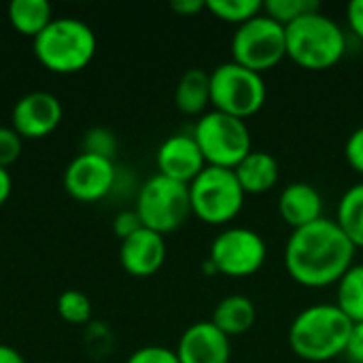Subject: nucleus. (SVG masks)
Instances as JSON below:
<instances>
[{"instance_id": "f257e3e1", "label": "nucleus", "mask_w": 363, "mask_h": 363, "mask_svg": "<svg viewBox=\"0 0 363 363\" xmlns=\"http://www.w3.org/2000/svg\"><path fill=\"white\" fill-rule=\"evenodd\" d=\"M357 247L340 230L334 219L321 217L319 221L291 230L283 264L291 281L308 289L336 285L342 274L355 264Z\"/></svg>"}, {"instance_id": "f03ea898", "label": "nucleus", "mask_w": 363, "mask_h": 363, "mask_svg": "<svg viewBox=\"0 0 363 363\" xmlns=\"http://www.w3.org/2000/svg\"><path fill=\"white\" fill-rule=\"evenodd\" d=\"M353 321L332 302L302 308L287 332L289 349L296 357L311 363H325L342 357Z\"/></svg>"}, {"instance_id": "7ed1b4c3", "label": "nucleus", "mask_w": 363, "mask_h": 363, "mask_svg": "<svg viewBox=\"0 0 363 363\" xmlns=\"http://www.w3.org/2000/svg\"><path fill=\"white\" fill-rule=\"evenodd\" d=\"M287 57L313 72L330 70L342 62L349 49L347 30L321 9L311 11L285 26Z\"/></svg>"}, {"instance_id": "20e7f679", "label": "nucleus", "mask_w": 363, "mask_h": 363, "mask_svg": "<svg viewBox=\"0 0 363 363\" xmlns=\"http://www.w3.org/2000/svg\"><path fill=\"white\" fill-rule=\"evenodd\" d=\"M36 60L55 74H74L87 68L98 49L94 30L77 17H53L32 40Z\"/></svg>"}, {"instance_id": "39448f33", "label": "nucleus", "mask_w": 363, "mask_h": 363, "mask_svg": "<svg viewBox=\"0 0 363 363\" xmlns=\"http://www.w3.org/2000/svg\"><path fill=\"white\" fill-rule=\"evenodd\" d=\"M247 194L240 187L234 170L206 166L189 183L191 215L206 225L228 228L245 208Z\"/></svg>"}, {"instance_id": "423d86ee", "label": "nucleus", "mask_w": 363, "mask_h": 363, "mask_svg": "<svg viewBox=\"0 0 363 363\" xmlns=\"http://www.w3.org/2000/svg\"><path fill=\"white\" fill-rule=\"evenodd\" d=\"M191 136L196 138L206 166L234 170L253 151L247 121L215 108H208L196 119Z\"/></svg>"}, {"instance_id": "0eeeda50", "label": "nucleus", "mask_w": 363, "mask_h": 363, "mask_svg": "<svg viewBox=\"0 0 363 363\" xmlns=\"http://www.w3.org/2000/svg\"><path fill=\"white\" fill-rule=\"evenodd\" d=\"M264 74L236 62H223L211 70V108L247 119L266 104Z\"/></svg>"}, {"instance_id": "6e6552de", "label": "nucleus", "mask_w": 363, "mask_h": 363, "mask_svg": "<svg viewBox=\"0 0 363 363\" xmlns=\"http://www.w3.org/2000/svg\"><path fill=\"white\" fill-rule=\"evenodd\" d=\"M134 211L140 217L143 228L166 236L179 230L191 215L189 185L153 174L138 187Z\"/></svg>"}, {"instance_id": "1a4fd4ad", "label": "nucleus", "mask_w": 363, "mask_h": 363, "mask_svg": "<svg viewBox=\"0 0 363 363\" xmlns=\"http://www.w3.org/2000/svg\"><path fill=\"white\" fill-rule=\"evenodd\" d=\"M230 49L232 62L264 74L287 57L285 26L262 11L253 19L236 26Z\"/></svg>"}, {"instance_id": "9d476101", "label": "nucleus", "mask_w": 363, "mask_h": 363, "mask_svg": "<svg viewBox=\"0 0 363 363\" xmlns=\"http://www.w3.org/2000/svg\"><path fill=\"white\" fill-rule=\"evenodd\" d=\"M206 259L217 274L228 279H249L264 268L268 245L264 236L251 228L228 225L213 238Z\"/></svg>"}, {"instance_id": "9b49d317", "label": "nucleus", "mask_w": 363, "mask_h": 363, "mask_svg": "<svg viewBox=\"0 0 363 363\" xmlns=\"http://www.w3.org/2000/svg\"><path fill=\"white\" fill-rule=\"evenodd\" d=\"M117 177L115 160L81 151L64 170V187L79 202H98L115 191Z\"/></svg>"}, {"instance_id": "f8f14e48", "label": "nucleus", "mask_w": 363, "mask_h": 363, "mask_svg": "<svg viewBox=\"0 0 363 363\" xmlns=\"http://www.w3.org/2000/svg\"><path fill=\"white\" fill-rule=\"evenodd\" d=\"M64 106L57 96L49 91H30L21 96L11 113V128L30 140L45 138L62 123Z\"/></svg>"}, {"instance_id": "ddd939ff", "label": "nucleus", "mask_w": 363, "mask_h": 363, "mask_svg": "<svg viewBox=\"0 0 363 363\" xmlns=\"http://www.w3.org/2000/svg\"><path fill=\"white\" fill-rule=\"evenodd\" d=\"M157 174L168 177L172 181L189 185L204 168V155L191 134L179 132L168 136L155 153Z\"/></svg>"}, {"instance_id": "4468645a", "label": "nucleus", "mask_w": 363, "mask_h": 363, "mask_svg": "<svg viewBox=\"0 0 363 363\" xmlns=\"http://www.w3.org/2000/svg\"><path fill=\"white\" fill-rule=\"evenodd\" d=\"M174 351L181 363H230L232 359V342L213 321L191 323L181 334Z\"/></svg>"}, {"instance_id": "2eb2a0df", "label": "nucleus", "mask_w": 363, "mask_h": 363, "mask_svg": "<svg viewBox=\"0 0 363 363\" xmlns=\"http://www.w3.org/2000/svg\"><path fill=\"white\" fill-rule=\"evenodd\" d=\"M168 255L166 238L149 228H140L119 247V262L121 268L136 279H147L160 272Z\"/></svg>"}, {"instance_id": "dca6fc26", "label": "nucleus", "mask_w": 363, "mask_h": 363, "mask_svg": "<svg viewBox=\"0 0 363 363\" xmlns=\"http://www.w3.org/2000/svg\"><path fill=\"white\" fill-rule=\"evenodd\" d=\"M279 215L291 230L311 225L323 217V196L313 183H289L279 196Z\"/></svg>"}, {"instance_id": "f3484780", "label": "nucleus", "mask_w": 363, "mask_h": 363, "mask_svg": "<svg viewBox=\"0 0 363 363\" xmlns=\"http://www.w3.org/2000/svg\"><path fill=\"white\" fill-rule=\"evenodd\" d=\"M234 174L249 196H259L272 191L281 181V164L270 151L253 149L236 168Z\"/></svg>"}, {"instance_id": "a211bd4d", "label": "nucleus", "mask_w": 363, "mask_h": 363, "mask_svg": "<svg viewBox=\"0 0 363 363\" xmlns=\"http://www.w3.org/2000/svg\"><path fill=\"white\" fill-rule=\"evenodd\" d=\"M211 321L228 338L242 336V334H247L255 325L257 308H255L251 298H247L242 294H232V296H225L223 300L217 302Z\"/></svg>"}, {"instance_id": "6ab92c4d", "label": "nucleus", "mask_w": 363, "mask_h": 363, "mask_svg": "<svg viewBox=\"0 0 363 363\" xmlns=\"http://www.w3.org/2000/svg\"><path fill=\"white\" fill-rule=\"evenodd\" d=\"M174 104L183 115H204L211 106V72L204 68L185 70L174 89Z\"/></svg>"}, {"instance_id": "aec40b11", "label": "nucleus", "mask_w": 363, "mask_h": 363, "mask_svg": "<svg viewBox=\"0 0 363 363\" xmlns=\"http://www.w3.org/2000/svg\"><path fill=\"white\" fill-rule=\"evenodd\" d=\"M6 17L19 34L34 40L53 21V9L47 0H11Z\"/></svg>"}, {"instance_id": "412c9836", "label": "nucleus", "mask_w": 363, "mask_h": 363, "mask_svg": "<svg viewBox=\"0 0 363 363\" xmlns=\"http://www.w3.org/2000/svg\"><path fill=\"white\" fill-rule=\"evenodd\" d=\"M334 221L357 249H363V181L351 185L340 196Z\"/></svg>"}, {"instance_id": "4be33fe9", "label": "nucleus", "mask_w": 363, "mask_h": 363, "mask_svg": "<svg viewBox=\"0 0 363 363\" xmlns=\"http://www.w3.org/2000/svg\"><path fill=\"white\" fill-rule=\"evenodd\" d=\"M353 323H363V264H353L336 283L334 302Z\"/></svg>"}, {"instance_id": "5701e85b", "label": "nucleus", "mask_w": 363, "mask_h": 363, "mask_svg": "<svg viewBox=\"0 0 363 363\" xmlns=\"http://www.w3.org/2000/svg\"><path fill=\"white\" fill-rule=\"evenodd\" d=\"M206 11L219 21L240 26L264 11L262 0H208Z\"/></svg>"}, {"instance_id": "b1692460", "label": "nucleus", "mask_w": 363, "mask_h": 363, "mask_svg": "<svg viewBox=\"0 0 363 363\" xmlns=\"http://www.w3.org/2000/svg\"><path fill=\"white\" fill-rule=\"evenodd\" d=\"M57 315L70 325H87L91 319V302L83 291L68 289L57 298Z\"/></svg>"}, {"instance_id": "393cba45", "label": "nucleus", "mask_w": 363, "mask_h": 363, "mask_svg": "<svg viewBox=\"0 0 363 363\" xmlns=\"http://www.w3.org/2000/svg\"><path fill=\"white\" fill-rule=\"evenodd\" d=\"M317 9H321L317 0H266L264 2V13L283 26H289L298 17Z\"/></svg>"}, {"instance_id": "a878e982", "label": "nucleus", "mask_w": 363, "mask_h": 363, "mask_svg": "<svg viewBox=\"0 0 363 363\" xmlns=\"http://www.w3.org/2000/svg\"><path fill=\"white\" fill-rule=\"evenodd\" d=\"M117 149H119L117 134L113 130L104 128V125H96L91 130H87L85 136H83V153L115 160Z\"/></svg>"}, {"instance_id": "bb28decb", "label": "nucleus", "mask_w": 363, "mask_h": 363, "mask_svg": "<svg viewBox=\"0 0 363 363\" xmlns=\"http://www.w3.org/2000/svg\"><path fill=\"white\" fill-rule=\"evenodd\" d=\"M23 149V138L11 128V125H0V166L9 168L15 164L21 155Z\"/></svg>"}, {"instance_id": "cd10ccee", "label": "nucleus", "mask_w": 363, "mask_h": 363, "mask_svg": "<svg viewBox=\"0 0 363 363\" xmlns=\"http://www.w3.org/2000/svg\"><path fill=\"white\" fill-rule=\"evenodd\" d=\"M125 363H181L177 357L174 349L160 347V345H149L136 349Z\"/></svg>"}, {"instance_id": "c85d7f7f", "label": "nucleus", "mask_w": 363, "mask_h": 363, "mask_svg": "<svg viewBox=\"0 0 363 363\" xmlns=\"http://www.w3.org/2000/svg\"><path fill=\"white\" fill-rule=\"evenodd\" d=\"M345 157L349 166L363 177V125L353 130L345 143Z\"/></svg>"}, {"instance_id": "c756f323", "label": "nucleus", "mask_w": 363, "mask_h": 363, "mask_svg": "<svg viewBox=\"0 0 363 363\" xmlns=\"http://www.w3.org/2000/svg\"><path fill=\"white\" fill-rule=\"evenodd\" d=\"M143 228V221L140 217L136 215V211H121L115 215L113 219V232L119 240H125L128 236H132L134 232H138Z\"/></svg>"}, {"instance_id": "7c9ffc66", "label": "nucleus", "mask_w": 363, "mask_h": 363, "mask_svg": "<svg viewBox=\"0 0 363 363\" xmlns=\"http://www.w3.org/2000/svg\"><path fill=\"white\" fill-rule=\"evenodd\" d=\"M345 357L351 363H363V323H353Z\"/></svg>"}, {"instance_id": "2f4dec72", "label": "nucleus", "mask_w": 363, "mask_h": 363, "mask_svg": "<svg viewBox=\"0 0 363 363\" xmlns=\"http://www.w3.org/2000/svg\"><path fill=\"white\" fill-rule=\"evenodd\" d=\"M347 26L353 36L363 40V0H353L347 4Z\"/></svg>"}, {"instance_id": "473e14b6", "label": "nucleus", "mask_w": 363, "mask_h": 363, "mask_svg": "<svg viewBox=\"0 0 363 363\" xmlns=\"http://www.w3.org/2000/svg\"><path fill=\"white\" fill-rule=\"evenodd\" d=\"M170 9L183 17H194L200 11H206V2L204 0H172Z\"/></svg>"}, {"instance_id": "72a5a7b5", "label": "nucleus", "mask_w": 363, "mask_h": 363, "mask_svg": "<svg viewBox=\"0 0 363 363\" xmlns=\"http://www.w3.org/2000/svg\"><path fill=\"white\" fill-rule=\"evenodd\" d=\"M11 191H13V177L9 172V168L0 166V206L11 198Z\"/></svg>"}, {"instance_id": "f704fd0d", "label": "nucleus", "mask_w": 363, "mask_h": 363, "mask_svg": "<svg viewBox=\"0 0 363 363\" xmlns=\"http://www.w3.org/2000/svg\"><path fill=\"white\" fill-rule=\"evenodd\" d=\"M0 363H26L23 355L13 349L11 345H2L0 342Z\"/></svg>"}]
</instances>
